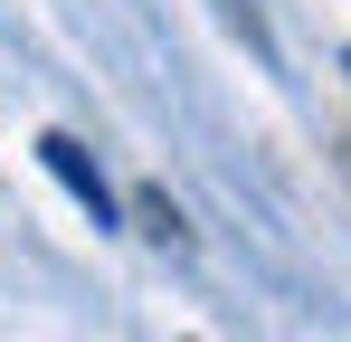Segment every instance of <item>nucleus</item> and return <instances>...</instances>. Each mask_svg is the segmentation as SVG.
<instances>
[{"label":"nucleus","instance_id":"obj_1","mask_svg":"<svg viewBox=\"0 0 351 342\" xmlns=\"http://www.w3.org/2000/svg\"><path fill=\"white\" fill-rule=\"evenodd\" d=\"M38 162L58 171V190H66L95 228H114V190H105V171H95V152H86L76 133H38Z\"/></svg>","mask_w":351,"mask_h":342},{"label":"nucleus","instance_id":"obj_2","mask_svg":"<svg viewBox=\"0 0 351 342\" xmlns=\"http://www.w3.org/2000/svg\"><path fill=\"white\" fill-rule=\"evenodd\" d=\"M143 228H152L162 247H180V209H171V200H162V190H143Z\"/></svg>","mask_w":351,"mask_h":342}]
</instances>
